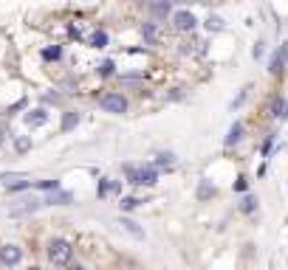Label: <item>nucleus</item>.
I'll return each mask as SVG.
<instances>
[{
  "label": "nucleus",
  "instance_id": "nucleus-15",
  "mask_svg": "<svg viewBox=\"0 0 288 270\" xmlns=\"http://www.w3.org/2000/svg\"><path fill=\"white\" fill-rule=\"evenodd\" d=\"M203 25H206V31H212V34H218V31H223V28H226V25H223V20L218 17V14H209V17H206V23H203Z\"/></svg>",
  "mask_w": 288,
  "mask_h": 270
},
{
  "label": "nucleus",
  "instance_id": "nucleus-13",
  "mask_svg": "<svg viewBox=\"0 0 288 270\" xmlns=\"http://www.w3.org/2000/svg\"><path fill=\"white\" fill-rule=\"evenodd\" d=\"M96 73L102 79L113 76V73H116V62H113V59H102V62H99V68H96Z\"/></svg>",
  "mask_w": 288,
  "mask_h": 270
},
{
  "label": "nucleus",
  "instance_id": "nucleus-34",
  "mask_svg": "<svg viewBox=\"0 0 288 270\" xmlns=\"http://www.w3.org/2000/svg\"><path fill=\"white\" fill-rule=\"evenodd\" d=\"M29 270H40V267H29Z\"/></svg>",
  "mask_w": 288,
  "mask_h": 270
},
{
  "label": "nucleus",
  "instance_id": "nucleus-14",
  "mask_svg": "<svg viewBox=\"0 0 288 270\" xmlns=\"http://www.w3.org/2000/svg\"><path fill=\"white\" fill-rule=\"evenodd\" d=\"M282 65H285V59H282V54H280V48L271 54V59H269V73H280L282 71Z\"/></svg>",
  "mask_w": 288,
  "mask_h": 270
},
{
  "label": "nucleus",
  "instance_id": "nucleus-12",
  "mask_svg": "<svg viewBox=\"0 0 288 270\" xmlns=\"http://www.w3.org/2000/svg\"><path fill=\"white\" fill-rule=\"evenodd\" d=\"M108 42H111V37H108V31H93L91 34V48H108Z\"/></svg>",
  "mask_w": 288,
  "mask_h": 270
},
{
  "label": "nucleus",
  "instance_id": "nucleus-2",
  "mask_svg": "<svg viewBox=\"0 0 288 270\" xmlns=\"http://www.w3.org/2000/svg\"><path fill=\"white\" fill-rule=\"evenodd\" d=\"M71 256H74V248H71L68 239H51L48 242V259L57 267H65V264L71 262Z\"/></svg>",
  "mask_w": 288,
  "mask_h": 270
},
{
  "label": "nucleus",
  "instance_id": "nucleus-1",
  "mask_svg": "<svg viewBox=\"0 0 288 270\" xmlns=\"http://www.w3.org/2000/svg\"><path fill=\"white\" fill-rule=\"evenodd\" d=\"M99 107L111 115H124L127 113V99H124L119 90H108V93L99 96Z\"/></svg>",
  "mask_w": 288,
  "mask_h": 270
},
{
  "label": "nucleus",
  "instance_id": "nucleus-31",
  "mask_svg": "<svg viewBox=\"0 0 288 270\" xmlns=\"http://www.w3.org/2000/svg\"><path fill=\"white\" fill-rule=\"evenodd\" d=\"M3 141H6V127L0 124V144H3Z\"/></svg>",
  "mask_w": 288,
  "mask_h": 270
},
{
  "label": "nucleus",
  "instance_id": "nucleus-33",
  "mask_svg": "<svg viewBox=\"0 0 288 270\" xmlns=\"http://www.w3.org/2000/svg\"><path fill=\"white\" fill-rule=\"evenodd\" d=\"M71 270H85V267H71Z\"/></svg>",
  "mask_w": 288,
  "mask_h": 270
},
{
  "label": "nucleus",
  "instance_id": "nucleus-28",
  "mask_svg": "<svg viewBox=\"0 0 288 270\" xmlns=\"http://www.w3.org/2000/svg\"><path fill=\"white\" fill-rule=\"evenodd\" d=\"M246 189H249V180H246L243 174H240V177L234 180V192H246Z\"/></svg>",
  "mask_w": 288,
  "mask_h": 270
},
{
  "label": "nucleus",
  "instance_id": "nucleus-7",
  "mask_svg": "<svg viewBox=\"0 0 288 270\" xmlns=\"http://www.w3.org/2000/svg\"><path fill=\"white\" fill-rule=\"evenodd\" d=\"M80 121H82L80 110H65V113H62V121H60V130L62 132H71L76 124H80Z\"/></svg>",
  "mask_w": 288,
  "mask_h": 270
},
{
  "label": "nucleus",
  "instance_id": "nucleus-8",
  "mask_svg": "<svg viewBox=\"0 0 288 270\" xmlns=\"http://www.w3.org/2000/svg\"><path fill=\"white\" fill-rule=\"evenodd\" d=\"M150 12H153L155 17L167 20L172 14V0H150Z\"/></svg>",
  "mask_w": 288,
  "mask_h": 270
},
{
  "label": "nucleus",
  "instance_id": "nucleus-4",
  "mask_svg": "<svg viewBox=\"0 0 288 270\" xmlns=\"http://www.w3.org/2000/svg\"><path fill=\"white\" fill-rule=\"evenodd\" d=\"M20 259H23V251H20V245H3V248H0V262L6 264V267H12V264H20Z\"/></svg>",
  "mask_w": 288,
  "mask_h": 270
},
{
  "label": "nucleus",
  "instance_id": "nucleus-30",
  "mask_svg": "<svg viewBox=\"0 0 288 270\" xmlns=\"http://www.w3.org/2000/svg\"><path fill=\"white\" fill-rule=\"evenodd\" d=\"M25 107V99H20L17 104H12V107H9V113H17V110H23Z\"/></svg>",
  "mask_w": 288,
  "mask_h": 270
},
{
  "label": "nucleus",
  "instance_id": "nucleus-32",
  "mask_svg": "<svg viewBox=\"0 0 288 270\" xmlns=\"http://www.w3.org/2000/svg\"><path fill=\"white\" fill-rule=\"evenodd\" d=\"M178 3H187V6H190V3H198V0H178Z\"/></svg>",
  "mask_w": 288,
  "mask_h": 270
},
{
  "label": "nucleus",
  "instance_id": "nucleus-11",
  "mask_svg": "<svg viewBox=\"0 0 288 270\" xmlns=\"http://www.w3.org/2000/svg\"><path fill=\"white\" fill-rule=\"evenodd\" d=\"M141 37H144L147 45H153V42L159 40V25H155V23H144V25H141Z\"/></svg>",
  "mask_w": 288,
  "mask_h": 270
},
{
  "label": "nucleus",
  "instance_id": "nucleus-19",
  "mask_svg": "<svg viewBox=\"0 0 288 270\" xmlns=\"http://www.w3.org/2000/svg\"><path fill=\"white\" fill-rule=\"evenodd\" d=\"M122 225H124V231H130L133 236H139V239H144V231L139 228V222H133V220H122Z\"/></svg>",
  "mask_w": 288,
  "mask_h": 270
},
{
  "label": "nucleus",
  "instance_id": "nucleus-24",
  "mask_svg": "<svg viewBox=\"0 0 288 270\" xmlns=\"http://www.w3.org/2000/svg\"><path fill=\"white\" fill-rule=\"evenodd\" d=\"M124 174H127V183H133V186H139V166H124Z\"/></svg>",
  "mask_w": 288,
  "mask_h": 270
},
{
  "label": "nucleus",
  "instance_id": "nucleus-22",
  "mask_svg": "<svg viewBox=\"0 0 288 270\" xmlns=\"http://www.w3.org/2000/svg\"><path fill=\"white\" fill-rule=\"evenodd\" d=\"M271 115L282 121V115H285V99H277V102L271 104Z\"/></svg>",
  "mask_w": 288,
  "mask_h": 270
},
{
  "label": "nucleus",
  "instance_id": "nucleus-26",
  "mask_svg": "<svg viewBox=\"0 0 288 270\" xmlns=\"http://www.w3.org/2000/svg\"><path fill=\"white\" fill-rule=\"evenodd\" d=\"M271 146H274V135H266V141H263V146H260V155H263V158H269V152H271Z\"/></svg>",
  "mask_w": 288,
  "mask_h": 270
},
{
  "label": "nucleus",
  "instance_id": "nucleus-17",
  "mask_svg": "<svg viewBox=\"0 0 288 270\" xmlns=\"http://www.w3.org/2000/svg\"><path fill=\"white\" fill-rule=\"evenodd\" d=\"M62 56V45H51V48H43V59L45 62H57Z\"/></svg>",
  "mask_w": 288,
  "mask_h": 270
},
{
  "label": "nucleus",
  "instance_id": "nucleus-5",
  "mask_svg": "<svg viewBox=\"0 0 288 270\" xmlns=\"http://www.w3.org/2000/svg\"><path fill=\"white\" fill-rule=\"evenodd\" d=\"M23 121H25V124L31 127V130H34V127H43L45 121H48V110H45V107H37V110H29V113L23 115Z\"/></svg>",
  "mask_w": 288,
  "mask_h": 270
},
{
  "label": "nucleus",
  "instance_id": "nucleus-25",
  "mask_svg": "<svg viewBox=\"0 0 288 270\" xmlns=\"http://www.w3.org/2000/svg\"><path fill=\"white\" fill-rule=\"evenodd\" d=\"M139 203H141L139 197H122L119 205H122V211H133V208H139Z\"/></svg>",
  "mask_w": 288,
  "mask_h": 270
},
{
  "label": "nucleus",
  "instance_id": "nucleus-10",
  "mask_svg": "<svg viewBox=\"0 0 288 270\" xmlns=\"http://www.w3.org/2000/svg\"><path fill=\"white\" fill-rule=\"evenodd\" d=\"M240 138H243V124H240V121H234V124L229 127V132H226V141H223V144H226V146H234Z\"/></svg>",
  "mask_w": 288,
  "mask_h": 270
},
{
  "label": "nucleus",
  "instance_id": "nucleus-23",
  "mask_svg": "<svg viewBox=\"0 0 288 270\" xmlns=\"http://www.w3.org/2000/svg\"><path fill=\"white\" fill-rule=\"evenodd\" d=\"M31 186L43 189V192H54V189H60V180H40V183H31Z\"/></svg>",
  "mask_w": 288,
  "mask_h": 270
},
{
  "label": "nucleus",
  "instance_id": "nucleus-27",
  "mask_svg": "<svg viewBox=\"0 0 288 270\" xmlns=\"http://www.w3.org/2000/svg\"><path fill=\"white\" fill-rule=\"evenodd\" d=\"M249 90H251V87H243V90H240V96H238V99H234V102H232V110H234V107H240V104L246 102V96H249Z\"/></svg>",
  "mask_w": 288,
  "mask_h": 270
},
{
  "label": "nucleus",
  "instance_id": "nucleus-3",
  "mask_svg": "<svg viewBox=\"0 0 288 270\" xmlns=\"http://www.w3.org/2000/svg\"><path fill=\"white\" fill-rule=\"evenodd\" d=\"M170 17H172V28L181 31V34H190V31H195V25H198L195 14H192L190 9H181V12L170 14Z\"/></svg>",
  "mask_w": 288,
  "mask_h": 270
},
{
  "label": "nucleus",
  "instance_id": "nucleus-29",
  "mask_svg": "<svg viewBox=\"0 0 288 270\" xmlns=\"http://www.w3.org/2000/svg\"><path fill=\"white\" fill-rule=\"evenodd\" d=\"M263 54H266V45H263V42H257V45L251 48V56H254V59H260Z\"/></svg>",
  "mask_w": 288,
  "mask_h": 270
},
{
  "label": "nucleus",
  "instance_id": "nucleus-9",
  "mask_svg": "<svg viewBox=\"0 0 288 270\" xmlns=\"http://www.w3.org/2000/svg\"><path fill=\"white\" fill-rule=\"evenodd\" d=\"M71 200H74V194L71 192H60V189H54V192L43 200V205H68Z\"/></svg>",
  "mask_w": 288,
  "mask_h": 270
},
{
  "label": "nucleus",
  "instance_id": "nucleus-21",
  "mask_svg": "<svg viewBox=\"0 0 288 270\" xmlns=\"http://www.w3.org/2000/svg\"><path fill=\"white\" fill-rule=\"evenodd\" d=\"M254 208H257V197L246 194V197H243V203H240V211H243V214H251Z\"/></svg>",
  "mask_w": 288,
  "mask_h": 270
},
{
  "label": "nucleus",
  "instance_id": "nucleus-18",
  "mask_svg": "<svg viewBox=\"0 0 288 270\" xmlns=\"http://www.w3.org/2000/svg\"><path fill=\"white\" fill-rule=\"evenodd\" d=\"M25 174H20V172H3L0 174V183L3 186H12V183H17V180H23Z\"/></svg>",
  "mask_w": 288,
  "mask_h": 270
},
{
  "label": "nucleus",
  "instance_id": "nucleus-6",
  "mask_svg": "<svg viewBox=\"0 0 288 270\" xmlns=\"http://www.w3.org/2000/svg\"><path fill=\"white\" fill-rule=\"evenodd\" d=\"M159 183V166H139V186H155Z\"/></svg>",
  "mask_w": 288,
  "mask_h": 270
},
{
  "label": "nucleus",
  "instance_id": "nucleus-20",
  "mask_svg": "<svg viewBox=\"0 0 288 270\" xmlns=\"http://www.w3.org/2000/svg\"><path fill=\"white\" fill-rule=\"evenodd\" d=\"M175 163V155L172 152H159L155 155V166H172Z\"/></svg>",
  "mask_w": 288,
  "mask_h": 270
},
{
  "label": "nucleus",
  "instance_id": "nucleus-16",
  "mask_svg": "<svg viewBox=\"0 0 288 270\" xmlns=\"http://www.w3.org/2000/svg\"><path fill=\"white\" fill-rule=\"evenodd\" d=\"M29 149H31V138H29V135H20V138H14V152H17V155H25Z\"/></svg>",
  "mask_w": 288,
  "mask_h": 270
}]
</instances>
